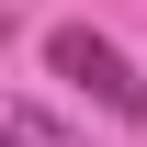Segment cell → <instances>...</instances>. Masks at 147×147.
Instances as JSON below:
<instances>
[{
    "mask_svg": "<svg viewBox=\"0 0 147 147\" xmlns=\"http://www.w3.org/2000/svg\"><path fill=\"white\" fill-rule=\"evenodd\" d=\"M45 68L68 79V91H91L113 125H147V79H136V57L113 45L102 23H57V34H45Z\"/></svg>",
    "mask_w": 147,
    "mask_h": 147,
    "instance_id": "obj_1",
    "label": "cell"
}]
</instances>
